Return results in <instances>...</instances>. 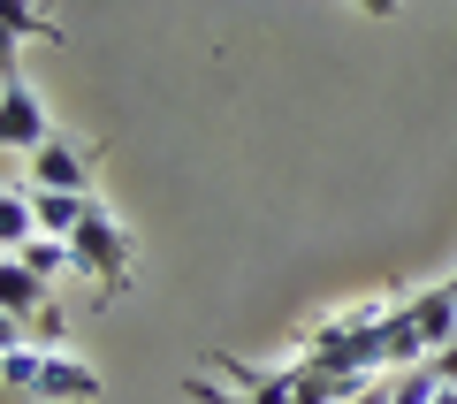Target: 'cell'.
<instances>
[{
  "label": "cell",
  "mask_w": 457,
  "mask_h": 404,
  "mask_svg": "<svg viewBox=\"0 0 457 404\" xmlns=\"http://www.w3.org/2000/svg\"><path fill=\"white\" fill-rule=\"evenodd\" d=\"M351 8H366L374 23H389V16H396V0H351Z\"/></svg>",
  "instance_id": "obj_14"
},
{
  "label": "cell",
  "mask_w": 457,
  "mask_h": 404,
  "mask_svg": "<svg viewBox=\"0 0 457 404\" xmlns=\"http://www.w3.org/2000/svg\"><path fill=\"white\" fill-rule=\"evenodd\" d=\"M435 374H442V382L457 389V343H442V351H435Z\"/></svg>",
  "instance_id": "obj_13"
},
{
  "label": "cell",
  "mask_w": 457,
  "mask_h": 404,
  "mask_svg": "<svg viewBox=\"0 0 457 404\" xmlns=\"http://www.w3.org/2000/svg\"><path fill=\"white\" fill-rule=\"evenodd\" d=\"M31 206H38V229H46V237H77V222L92 214V198H77V191H31Z\"/></svg>",
  "instance_id": "obj_9"
},
{
  "label": "cell",
  "mask_w": 457,
  "mask_h": 404,
  "mask_svg": "<svg viewBox=\"0 0 457 404\" xmlns=\"http://www.w3.org/2000/svg\"><path fill=\"white\" fill-rule=\"evenodd\" d=\"M16 259L31 267V275H46V282H54V275H77V252H69V237H46V229H38V237L23 244Z\"/></svg>",
  "instance_id": "obj_11"
},
{
  "label": "cell",
  "mask_w": 457,
  "mask_h": 404,
  "mask_svg": "<svg viewBox=\"0 0 457 404\" xmlns=\"http://www.w3.org/2000/svg\"><path fill=\"white\" fill-rule=\"evenodd\" d=\"M38 237V206L31 191H0V252H23Z\"/></svg>",
  "instance_id": "obj_10"
},
{
  "label": "cell",
  "mask_w": 457,
  "mask_h": 404,
  "mask_svg": "<svg viewBox=\"0 0 457 404\" xmlns=\"http://www.w3.org/2000/svg\"><path fill=\"white\" fill-rule=\"evenodd\" d=\"M450 290H457V275H450Z\"/></svg>",
  "instance_id": "obj_16"
},
{
  "label": "cell",
  "mask_w": 457,
  "mask_h": 404,
  "mask_svg": "<svg viewBox=\"0 0 457 404\" xmlns=\"http://www.w3.org/2000/svg\"><path fill=\"white\" fill-rule=\"evenodd\" d=\"M0 358H8V351H0Z\"/></svg>",
  "instance_id": "obj_17"
},
{
  "label": "cell",
  "mask_w": 457,
  "mask_h": 404,
  "mask_svg": "<svg viewBox=\"0 0 457 404\" xmlns=\"http://www.w3.org/2000/svg\"><path fill=\"white\" fill-rule=\"evenodd\" d=\"M404 328H411V343H420L427 358H435L442 343H457V290H450V282L404 290Z\"/></svg>",
  "instance_id": "obj_5"
},
{
  "label": "cell",
  "mask_w": 457,
  "mask_h": 404,
  "mask_svg": "<svg viewBox=\"0 0 457 404\" xmlns=\"http://www.w3.org/2000/svg\"><path fill=\"white\" fill-rule=\"evenodd\" d=\"M69 252H77V275L92 282L99 298H122L130 290V267H137V244H130V229L114 222L107 206L92 198V214L77 222V237H69Z\"/></svg>",
  "instance_id": "obj_2"
},
{
  "label": "cell",
  "mask_w": 457,
  "mask_h": 404,
  "mask_svg": "<svg viewBox=\"0 0 457 404\" xmlns=\"http://www.w3.org/2000/svg\"><path fill=\"white\" fill-rule=\"evenodd\" d=\"M54 138L46 107H38V92L23 84V69H0V153H38Z\"/></svg>",
  "instance_id": "obj_3"
},
{
  "label": "cell",
  "mask_w": 457,
  "mask_h": 404,
  "mask_svg": "<svg viewBox=\"0 0 457 404\" xmlns=\"http://www.w3.org/2000/svg\"><path fill=\"white\" fill-rule=\"evenodd\" d=\"M99 366H84V358L69 351H46V374H38V404H92L99 397Z\"/></svg>",
  "instance_id": "obj_7"
},
{
  "label": "cell",
  "mask_w": 457,
  "mask_h": 404,
  "mask_svg": "<svg viewBox=\"0 0 457 404\" xmlns=\"http://www.w3.org/2000/svg\"><path fill=\"white\" fill-rule=\"evenodd\" d=\"M38 374H46V343H16L0 358V404H38Z\"/></svg>",
  "instance_id": "obj_8"
},
{
  "label": "cell",
  "mask_w": 457,
  "mask_h": 404,
  "mask_svg": "<svg viewBox=\"0 0 457 404\" xmlns=\"http://www.w3.org/2000/svg\"><path fill=\"white\" fill-rule=\"evenodd\" d=\"M396 306H404V290H374V298H359V306H336L328 321H312L305 358L328 366V374H351V382L389 374V321H396Z\"/></svg>",
  "instance_id": "obj_1"
},
{
  "label": "cell",
  "mask_w": 457,
  "mask_h": 404,
  "mask_svg": "<svg viewBox=\"0 0 457 404\" xmlns=\"http://www.w3.org/2000/svg\"><path fill=\"white\" fill-rule=\"evenodd\" d=\"M31 38L62 46V23L46 16V0H0V69H16V54L31 46Z\"/></svg>",
  "instance_id": "obj_6"
},
{
  "label": "cell",
  "mask_w": 457,
  "mask_h": 404,
  "mask_svg": "<svg viewBox=\"0 0 457 404\" xmlns=\"http://www.w3.org/2000/svg\"><path fill=\"white\" fill-rule=\"evenodd\" d=\"M92 176H99L92 146H77V138H62V130L31 153V191H77V198H92Z\"/></svg>",
  "instance_id": "obj_4"
},
{
  "label": "cell",
  "mask_w": 457,
  "mask_h": 404,
  "mask_svg": "<svg viewBox=\"0 0 457 404\" xmlns=\"http://www.w3.org/2000/svg\"><path fill=\"white\" fill-rule=\"evenodd\" d=\"M435 404H457V389H442V397H435Z\"/></svg>",
  "instance_id": "obj_15"
},
{
  "label": "cell",
  "mask_w": 457,
  "mask_h": 404,
  "mask_svg": "<svg viewBox=\"0 0 457 404\" xmlns=\"http://www.w3.org/2000/svg\"><path fill=\"white\" fill-rule=\"evenodd\" d=\"M16 343H31V336H23V321H16V313H0V351H16Z\"/></svg>",
  "instance_id": "obj_12"
}]
</instances>
